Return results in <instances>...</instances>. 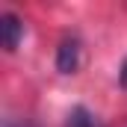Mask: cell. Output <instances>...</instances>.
Instances as JSON below:
<instances>
[{
    "label": "cell",
    "mask_w": 127,
    "mask_h": 127,
    "mask_svg": "<svg viewBox=\"0 0 127 127\" xmlns=\"http://www.w3.org/2000/svg\"><path fill=\"white\" fill-rule=\"evenodd\" d=\"M3 127H32V124H30V121H18V118H6Z\"/></svg>",
    "instance_id": "4"
},
{
    "label": "cell",
    "mask_w": 127,
    "mask_h": 127,
    "mask_svg": "<svg viewBox=\"0 0 127 127\" xmlns=\"http://www.w3.org/2000/svg\"><path fill=\"white\" fill-rule=\"evenodd\" d=\"M65 127H103V121L97 118L95 112H89L86 106H74V109L68 112Z\"/></svg>",
    "instance_id": "3"
},
{
    "label": "cell",
    "mask_w": 127,
    "mask_h": 127,
    "mask_svg": "<svg viewBox=\"0 0 127 127\" xmlns=\"http://www.w3.org/2000/svg\"><path fill=\"white\" fill-rule=\"evenodd\" d=\"M121 83L127 86V59H124V68H121Z\"/></svg>",
    "instance_id": "5"
},
{
    "label": "cell",
    "mask_w": 127,
    "mask_h": 127,
    "mask_svg": "<svg viewBox=\"0 0 127 127\" xmlns=\"http://www.w3.org/2000/svg\"><path fill=\"white\" fill-rule=\"evenodd\" d=\"M56 68L62 74H74L80 68V41L77 38H65L56 50Z\"/></svg>",
    "instance_id": "2"
},
{
    "label": "cell",
    "mask_w": 127,
    "mask_h": 127,
    "mask_svg": "<svg viewBox=\"0 0 127 127\" xmlns=\"http://www.w3.org/2000/svg\"><path fill=\"white\" fill-rule=\"evenodd\" d=\"M0 38H3V47H6L9 53L21 44V38H24V24H21L18 15H12V12H3V15H0Z\"/></svg>",
    "instance_id": "1"
}]
</instances>
